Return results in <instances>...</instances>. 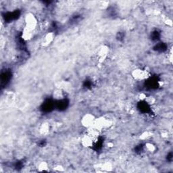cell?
<instances>
[{
  "label": "cell",
  "mask_w": 173,
  "mask_h": 173,
  "mask_svg": "<svg viewBox=\"0 0 173 173\" xmlns=\"http://www.w3.org/2000/svg\"><path fill=\"white\" fill-rule=\"evenodd\" d=\"M25 28L27 29L34 31V30L37 28L38 20L36 16H35L33 13H27L25 15Z\"/></svg>",
  "instance_id": "6da1fadb"
},
{
  "label": "cell",
  "mask_w": 173,
  "mask_h": 173,
  "mask_svg": "<svg viewBox=\"0 0 173 173\" xmlns=\"http://www.w3.org/2000/svg\"><path fill=\"white\" fill-rule=\"evenodd\" d=\"M111 126H112V122L110 120L104 117H99L96 118L93 127L101 132L104 129H108Z\"/></svg>",
  "instance_id": "7a4b0ae2"
},
{
  "label": "cell",
  "mask_w": 173,
  "mask_h": 173,
  "mask_svg": "<svg viewBox=\"0 0 173 173\" xmlns=\"http://www.w3.org/2000/svg\"><path fill=\"white\" fill-rule=\"evenodd\" d=\"M132 77L136 80H145L150 77V73L146 70L136 68L132 71Z\"/></svg>",
  "instance_id": "3957f363"
},
{
  "label": "cell",
  "mask_w": 173,
  "mask_h": 173,
  "mask_svg": "<svg viewBox=\"0 0 173 173\" xmlns=\"http://www.w3.org/2000/svg\"><path fill=\"white\" fill-rule=\"evenodd\" d=\"M96 118L95 117L93 114L91 113H87L82 117L81 120H80V123H81L82 126L86 128V129H89V128L93 126L95 120H96Z\"/></svg>",
  "instance_id": "277c9868"
},
{
  "label": "cell",
  "mask_w": 173,
  "mask_h": 173,
  "mask_svg": "<svg viewBox=\"0 0 173 173\" xmlns=\"http://www.w3.org/2000/svg\"><path fill=\"white\" fill-rule=\"evenodd\" d=\"M109 54V47L106 46H101L98 51V57L99 62L102 63L108 57Z\"/></svg>",
  "instance_id": "5b68a950"
},
{
  "label": "cell",
  "mask_w": 173,
  "mask_h": 173,
  "mask_svg": "<svg viewBox=\"0 0 173 173\" xmlns=\"http://www.w3.org/2000/svg\"><path fill=\"white\" fill-rule=\"evenodd\" d=\"M80 142H81L82 145L85 147V148H90V147L93 145L94 140L86 133L82 137Z\"/></svg>",
  "instance_id": "8992f818"
},
{
  "label": "cell",
  "mask_w": 173,
  "mask_h": 173,
  "mask_svg": "<svg viewBox=\"0 0 173 173\" xmlns=\"http://www.w3.org/2000/svg\"><path fill=\"white\" fill-rule=\"evenodd\" d=\"M98 172H110L113 170V166L110 162H104V164H101L98 166V168H95Z\"/></svg>",
  "instance_id": "52a82bcc"
},
{
  "label": "cell",
  "mask_w": 173,
  "mask_h": 173,
  "mask_svg": "<svg viewBox=\"0 0 173 173\" xmlns=\"http://www.w3.org/2000/svg\"><path fill=\"white\" fill-rule=\"evenodd\" d=\"M54 34L52 32L48 33L47 34L45 35V37L43 39V41L41 42V45L43 47H47L48 46L50 45L52 41H54Z\"/></svg>",
  "instance_id": "ba28073f"
},
{
  "label": "cell",
  "mask_w": 173,
  "mask_h": 173,
  "mask_svg": "<svg viewBox=\"0 0 173 173\" xmlns=\"http://www.w3.org/2000/svg\"><path fill=\"white\" fill-rule=\"evenodd\" d=\"M52 97L56 100H61L64 98V90L62 89L60 87H57L54 90L52 93Z\"/></svg>",
  "instance_id": "9c48e42d"
},
{
  "label": "cell",
  "mask_w": 173,
  "mask_h": 173,
  "mask_svg": "<svg viewBox=\"0 0 173 173\" xmlns=\"http://www.w3.org/2000/svg\"><path fill=\"white\" fill-rule=\"evenodd\" d=\"M87 134L91 137L92 139H93L94 141H96L97 139L98 138L99 135L101 133V131H99L96 128L93 127H91L89 128V129H87Z\"/></svg>",
  "instance_id": "30bf717a"
},
{
  "label": "cell",
  "mask_w": 173,
  "mask_h": 173,
  "mask_svg": "<svg viewBox=\"0 0 173 173\" xmlns=\"http://www.w3.org/2000/svg\"><path fill=\"white\" fill-rule=\"evenodd\" d=\"M37 170L41 172H49V167L47 162H45V161H41L37 165Z\"/></svg>",
  "instance_id": "8fae6325"
},
{
  "label": "cell",
  "mask_w": 173,
  "mask_h": 173,
  "mask_svg": "<svg viewBox=\"0 0 173 173\" xmlns=\"http://www.w3.org/2000/svg\"><path fill=\"white\" fill-rule=\"evenodd\" d=\"M33 37V31L27 29V28H24L22 33V38L25 40V41H28V40L31 39Z\"/></svg>",
  "instance_id": "7c38bea8"
},
{
  "label": "cell",
  "mask_w": 173,
  "mask_h": 173,
  "mask_svg": "<svg viewBox=\"0 0 173 173\" xmlns=\"http://www.w3.org/2000/svg\"><path fill=\"white\" fill-rule=\"evenodd\" d=\"M39 132L43 135H47L49 132V125L47 122L43 123L39 128Z\"/></svg>",
  "instance_id": "4fadbf2b"
},
{
  "label": "cell",
  "mask_w": 173,
  "mask_h": 173,
  "mask_svg": "<svg viewBox=\"0 0 173 173\" xmlns=\"http://www.w3.org/2000/svg\"><path fill=\"white\" fill-rule=\"evenodd\" d=\"M152 135V132L150 131H145L142 132V133L140 135V136H139V139H141V140H147V139H148Z\"/></svg>",
  "instance_id": "5bb4252c"
},
{
  "label": "cell",
  "mask_w": 173,
  "mask_h": 173,
  "mask_svg": "<svg viewBox=\"0 0 173 173\" xmlns=\"http://www.w3.org/2000/svg\"><path fill=\"white\" fill-rule=\"evenodd\" d=\"M145 149L147 150V151H149V152L150 153H153L156 150V145L152 143H150V142H147L145 145Z\"/></svg>",
  "instance_id": "9a60e30c"
},
{
  "label": "cell",
  "mask_w": 173,
  "mask_h": 173,
  "mask_svg": "<svg viewBox=\"0 0 173 173\" xmlns=\"http://www.w3.org/2000/svg\"><path fill=\"white\" fill-rule=\"evenodd\" d=\"M145 101L147 104H150V105H153L156 102V99L153 96H147Z\"/></svg>",
  "instance_id": "2e32d148"
},
{
  "label": "cell",
  "mask_w": 173,
  "mask_h": 173,
  "mask_svg": "<svg viewBox=\"0 0 173 173\" xmlns=\"http://www.w3.org/2000/svg\"><path fill=\"white\" fill-rule=\"evenodd\" d=\"M54 170L56 172H64L65 170L63 166H62L60 164H57L55 166H54Z\"/></svg>",
  "instance_id": "e0dca14e"
},
{
  "label": "cell",
  "mask_w": 173,
  "mask_h": 173,
  "mask_svg": "<svg viewBox=\"0 0 173 173\" xmlns=\"http://www.w3.org/2000/svg\"><path fill=\"white\" fill-rule=\"evenodd\" d=\"M99 6H100L101 8H106L109 6V1H99Z\"/></svg>",
  "instance_id": "ac0fdd59"
},
{
  "label": "cell",
  "mask_w": 173,
  "mask_h": 173,
  "mask_svg": "<svg viewBox=\"0 0 173 173\" xmlns=\"http://www.w3.org/2000/svg\"><path fill=\"white\" fill-rule=\"evenodd\" d=\"M164 23L166 25L169 26V27H172V22L170 19H166V20H164Z\"/></svg>",
  "instance_id": "d6986e66"
},
{
  "label": "cell",
  "mask_w": 173,
  "mask_h": 173,
  "mask_svg": "<svg viewBox=\"0 0 173 173\" xmlns=\"http://www.w3.org/2000/svg\"><path fill=\"white\" fill-rule=\"evenodd\" d=\"M146 97H147V96H146V95H145V93H141V94L139 96V99H140V100H141V101H143V100L145 101V98H146Z\"/></svg>",
  "instance_id": "ffe728a7"
},
{
  "label": "cell",
  "mask_w": 173,
  "mask_h": 173,
  "mask_svg": "<svg viewBox=\"0 0 173 173\" xmlns=\"http://www.w3.org/2000/svg\"><path fill=\"white\" fill-rule=\"evenodd\" d=\"M161 135H162L163 138H167V137H169V132L166 131H163L162 132V133H161Z\"/></svg>",
  "instance_id": "44dd1931"
},
{
  "label": "cell",
  "mask_w": 173,
  "mask_h": 173,
  "mask_svg": "<svg viewBox=\"0 0 173 173\" xmlns=\"http://www.w3.org/2000/svg\"><path fill=\"white\" fill-rule=\"evenodd\" d=\"M113 145H113L112 143H108V147H110H110H112Z\"/></svg>",
  "instance_id": "7402d4cb"
}]
</instances>
